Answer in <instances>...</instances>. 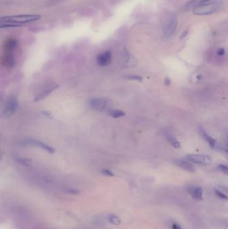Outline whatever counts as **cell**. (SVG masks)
Masks as SVG:
<instances>
[{
    "label": "cell",
    "mask_w": 228,
    "mask_h": 229,
    "mask_svg": "<svg viewBox=\"0 0 228 229\" xmlns=\"http://www.w3.org/2000/svg\"><path fill=\"white\" fill-rule=\"evenodd\" d=\"M220 2L219 1L207 2L197 6L194 7L193 13L198 16L209 15L216 12L219 9Z\"/></svg>",
    "instance_id": "obj_1"
},
{
    "label": "cell",
    "mask_w": 228,
    "mask_h": 229,
    "mask_svg": "<svg viewBox=\"0 0 228 229\" xmlns=\"http://www.w3.org/2000/svg\"><path fill=\"white\" fill-rule=\"evenodd\" d=\"M40 15H18L7 16L0 18V22L2 23H13L21 25L22 23H29L36 21L40 18Z\"/></svg>",
    "instance_id": "obj_2"
},
{
    "label": "cell",
    "mask_w": 228,
    "mask_h": 229,
    "mask_svg": "<svg viewBox=\"0 0 228 229\" xmlns=\"http://www.w3.org/2000/svg\"><path fill=\"white\" fill-rule=\"evenodd\" d=\"M177 26V20L175 16H171L164 23L163 33L165 38H170L175 32Z\"/></svg>",
    "instance_id": "obj_3"
},
{
    "label": "cell",
    "mask_w": 228,
    "mask_h": 229,
    "mask_svg": "<svg viewBox=\"0 0 228 229\" xmlns=\"http://www.w3.org/2000/svg\"><path fill=\"white\" fill-rule=\"evenodd\" d=\"M110 102L105 98H95L89 100V105L91 108L98 111H103L108 108Z\"/></svg>",
    "instance_id": "obj_4"
},
{
    "label": "cell",
    "mask_w": 228,
    "mask_h": 229,
    "mask_svg": "<svg viewBox=\"0 0 228 229\" xmlns=\"http://www.w3.org/2000/svg\"><path fill=\"white\" fill-rule=\"evenodd\" d=\"M18 100L15 97H10L6 103L4 114L6 117H10L14 113L18 107Z\"/></svg>",
    "instance_id": "obj_5"
},
{
    "label": "cell",
    "mask_w": 228,
    "mask_h": 229,
    "mask_svg": "<svg viewBox=\"0 0 228 229\" xmlns=\"http://www.w3.org/2000/svg\"><path fill=\"white\" fill-rule=\"evenodd\" d=\"M186 158L189 161L197 164L207 165L211 162L210 157L201 154H189L187 155Z\"/></svg>",
    "instance_id": "obj_6"
},
{
    "label": "cell",
    "mask_w": 228,
    "mask_h": 229,
    "mask_svg": "<svg viewBox=\"0 0 228 229\" xmlns=\"http://www.w3.org/2000/svg\"><path fill=\"white\" fill-rule=\"evenodd\" d=\"M23 142L24 143L25 145H30V146H34L39 147L40 148H42V149L44 150L45 151H48V152L50 153H55L54 148H53L52 147L50 146H48V145L43 143L40 141L34 140V139H26V141H23Z\"/></svg>",
    "instance_id": "obj_7"
},
{
    "label": "cell",
    "mask_w": 228,
    "mask_h": 229,
    "mask_svg": "<svg viewBox=\"0 0 228 229\" xmlns=\"http://www.w3.org/2000/svg\"><path fill=\"white\" fill-rule=\"evenodd\" d=\"M111 52L109 51L103 52L97 56V63H98V65L101 66H106L109 65L111 62Z\"/></svg>",
    "instance_id": "obj_8"
},
{
    "label": "cell",
    "mask_w": 228,
    "mask_h": 229,
    "mask_svg": "<svg viewBox=\"0 0 228 229\" xmlns=\"http://www.w3.org/2000/svg\"><path fill=\"white\" fill-rule=\"evenodd\" d=\"M173 164H175L176 166H177L178 167L182 168V169L183 170H185L187 171H189V172H195V168L193 164L187 162V161H185L184 160H175L173 161Z\"/></svg>",
    "instance_id": "obj_9"
},
{
    "label": "cell",
    "mask_w": 228,
    "mask_h": 229,
    "mask_svg": "<svg viewBox=\"0 0 228 229\" xmlns=\"http://www.w3.org/2000/svg\"><path fill=\"white\" fill-rule=\"evenodd\" d=\"M187 192H188L190 194H192L193 198L195 200L199 201L202 200L203 190L202 188L189 186L187 188Z\"/></svg>",
    "instance_id": "obj_10"
},
{
    "label": "cell",
    "mask_w": 228,
    "mask_h": 229,
    "mask_svg": "<svg viewBox=\"0 0 228 229\" xmlns=\"http://www.w3.org/2000/svg\"><path fill=\"white\" fill-rule=\"evenodd\" d=\"M2 62L3 65L8 67V68H13V67H14L16 62L13 53H5V56L3 58Z\"/></svg>",
    "instance_id": "obj_11"
},
{
    "label": "cell",
    "mask_w": 228,
    "mask_h": 229,
    "mask_svg": "<svg viewBox=\"0 0 228 229\" xmlns=\"http://www.w3.org/2000/svg\"><path fill=\"white\" fill-rule=\"evenodd\" d=\"M199 132L200 133L201 136H202L204 139H205L207 141V143H209V146L212 147V148H215L217 146V143H216V141L213 139V137H210L208 134H207V133L206 131V130L203 129V127H199Z\"/></svg>",
    "instance_id": "obj_12"
},
{
    "label": "cell",
    "mask_w": 228,
    "mask_h": 229,
    "mask_svg": "<svg viewBox=\"0 0 228 229\" xmlns=\"http://www.w3.org/2000/svg\"><path fill=\"white\" fill-rule=\"evenodd\" d=\"M18 45V40H16V39L11 38V39L8 40L6 41L5 46H4L5 52L13 53V51L17 48Z\"/></svg>",
    "instance_id": "obj_13"
},
{
    "label": "cell",
    "mask_w": 228,
    "mask_h": 229,
    "mask_svg": "<svg viewBox=\"0 0 228 229\" xmlns=\"http://www.w3.org/2000/svg\"><path fill=\"white\" fill-rule=\"evenodd\" d=\"M58 87V85L52 86L51 87H49V88L46 89L44 91H43L42 93H40L39 95L37 96L35 98V100L36 101H39V100L44 99L45 97H48L50 93H51L52 91H54L55 89H56Z\"/></svg>",
    "instance_id": "obj_14"
},
{
    "label": "cell",
    "mask_w": 228,
    "mask_h": 229,
    "mask_svg": "<svg viewBox=\"0 0 228 229\" xmlns=\"http://www.w3.org/2000/svg\"><path fill=\"white\" fill-rule=\"evenodd\" d=\"M13 159L16 161V162L21 165H23V166H29L30 165L32 164L31 160H30L29 159H27V158L23 157H20L18 156H14L13 157Z\"/></svg>",
    "instance_id": "obj_15"
},
{
    "label": "cell",
    "mask_w": 228,
    "mask_h": 229,
    "mask_svg": "<svg viewBox=\"0 0 228 229\" xmlns=\"http://www.w3.org/2000/svg\"><path fill=\"white\" fill-rule=\"evenodd\" d=\"M109 114L113 118H119L125 115V113L121 110H109Z\"/></svg>",
    "instance_id": "obj_16"
},
{
    "label": "cell",
    "mask_w": 228,
    "mask_h": 229,
    "mask_svg": "<svg viewBox=\"0 0 228 229\" xmlns=\"http://www.w3.org/2000/svg\"><path fill=\"white\" fill-rule=\"evenodd\" d=\"M108 219L110 223L114 225H119L121 223V220H120V218L115 214H109Z\"/></svg>",
    "instance_id": "obj_17"
},
{
    "label": "cell",
    "mask_w": 228,
    "mask_h": 229,
    "mask_svg": "<svg viewBox=\"0 0 228 229\" xmlns=\"http://www.w3.org/2000/svg\"><path fill=\"white\" fill-rule=\"evenodd\" d=\"M46 30V27L43 26H33L29 28V30L32 33H38L45 31Z\"/></svg>",
    "instance_id": "obj_18"
},
{
    "label": "cell",
    "mask_w": 228,
    "mask_h": 229,
    "mask_svg": "<svg viewBox=\"0 0 228 229\" xmlns=\"http://www.w3.org/2000/svg\"><path fill=\"white\" fill-rule=\"evenodd\" d=\"M167 139H168V141L171 143V144L174 147L179 148L181 147L180 143L176 139V138H175L174 137L169 136H168V137H167Z\"/></svg>",
    "instance_id": "obj_19"
},
{
    "label": "cell",
    "mask_w": 228,
    "mask_h": 229,
    "mask_svg": "<svg viewBox=\"0 0 228 229\" xmlns=\"http://www.w3.org/2000/svg\"><path fill=\"white\" fill-rule=\"evenodd\" d=\"M211 1V0H194V1L190 3V5L191 6H197L199 5H201L202 4V3H206L207 2H209Z\"/></svg>",
    "instance_id": "obj_20"
},
{
    "label": "cell",
    "mask_w": 228,
    "mask_h": 229,
    "mask_svg": "<svg viewBox=\"0 0 228 229\" xmlns=\"http://www.w3.org/2000/svg\"><path fill=\"white\" fill-rule=\"evenodd\" d=\"M122 57H123V62L126 63V62H129L130 55H129V52H127L126 50H125V51L123 52V56Z\"/></svg>",
    "instance_id": "obj_21"
},
{
    "label": "cell",
    "mask_w": 228,
    "mask_h": 229,
    "mask_svg": "<svg viewBox=\"0 0 228 229\" xmlns=\"http://www.w3.org/2000/svg\"><path fill=\"white\" fill-rule=\"evenodd\" d=\"M217 169L219 171H222V172H223L225 174H227V172H228V167H227V166H225V165H222V164L219 165V166H217Z\"/></svg>",
    "instance_id": "obj_22"
},
{
    "label": "cell",
    "mask_w": 228,
    "mask_h": 229,
    "mask_svg": "<svg viewBox=\"0 0 228 229\" xmlns=\"http://www.w3.org/2000/svg\"><path fill=\"white\" fill-rule=\"evenodd\" d=\"M215 192H216V194L217 196H218L219 198H221V199L227 200V196H226V195L225 194H223V192H220L219 190H215Z\"/></svg>",
    "instance_id": "obj_23"
},
{
    "label": "cell",
    "mask_w": 228,
    "mask_h": 229,
    "mask_svg": "<svg viewBox=\"0 0 228 229\" xmlns=\"http://www.w3.org/2000/svg\"><path fill=\"white\" fill-rule=\"evenodd\" d=\"M102 173L104 175H105V176H114V174L112 172V171H110L109 170H107V169L102 170Z\"/></svg>",
    "instance_id": "obj_24"
},
{
    "label": "cell",
    "mask_w": 228,
    "mask_h": 229,
    "mask_svg": "<svg viewBox=\"0 0 228 229\" xmlns=\"http://www.w3.org/2000/svg\"><path fill=\"white\" fill-rule=\"evenodd\" d=\"M33 38H33V36L28 37V38H27V39H26V44L30 45V44H33V42L35 41V40H33Z\"/></svg>",
    "instance_id": "obj_25"
},
{
    "label": "cell",
    "mask_w": 228,
    "mask_h": 229,
    "mask_svg": "<svg viewBox=\"0 0 228 229\" xmlns=\"http://www.w3.org/2000/svg\"><path fill=\"white\" fill-rule=\"evenodd\" d=\"M128 79H131V80H138V81H141L142 80V77L140 76H136V75H133V76H128Z\"/></svg>",
    "instance_id": "obj_26"
},
{
    "label": "cell",
    "mask_w": 228,
    "mask_h": 229,
    "mask_svg": "<svg viewBox=\"0 0 228 229\" xmlns=\"http://www.w3.org/2000/svg\"><path fill=\"white\" fill-rule=\"evenodd\" d=\"M42 113L43 114H44V115L46 117L49 118V119H52V118H53L52 114L51 113H50V112H49V111H42Z\"/></svg>",
    "instance_id": "obj_27"
},
{
    "label": "cell",
    "mask_w": 228,
    "mask_h": 229,
    "mask_svg": "<svg viewBox=\"0 0 228 229\" xmlns=\"http://www.w3.org/2000/svg\"><path fill=\"white\" fill-rule=\"evenodd\" d=\"M217 55L219 56H223L224 55H225V50H224L223 48H220L218 50V51H217Z\"/></svg>",
    "instance_id": "obj_28"
},
{
    "label": "cell",
    "mask_w": 228,
    "mask_h": 229,
    "mask_svg": "<svg viewBox=\"0 0 228 229\" xmlns=\"http://www.w3.org/2000/svg\"><path fill=\"white\" fill-rule=\"evenodd\" d=\"M68 192L70 194H78L80 193V192L76 189H69Z\"/></svg>",
    "instance_id": "obj_29"
},
{
    "label": "cell",
    "mask_w": 228,
    "mask_h": 229,
    "mask_svg": "<svg viewBox=\"0 0 228 229\" xmlns=\"http://www.w3.org/2000/svg\"><path fill=\"white\" fill-rule=\"evenodd\" d=\"M173 229H181V228L179 225L176 223L173 224Z\"/></svg>",
    "instance_id": "obj_30"
},
{
    "label": "cell",
    "mask_w": 228,
    "mask_h": 229,
    "mask_svg": "<svg viewBox=\"0 0 228 229\" xmlns=\"http://www.w3.org/2000/svg\"><path fill=\"white\" fill-rule=\"evenodd\" d=\"M165 83L167 85H170V83H171V80L169 78H166L165 79Z\"/></svg>",
    "instance_id": "obj_31"
},
{
    "label": "cell",
    "mask_w": 228,
    "mask_h": 229,
    "mask_svg": "<svg viewBox=\"0 0 228 229\" xmlns=\"http://www.w3.org/2000/svg\"><path fill=\"white\" fill-rule=\"evenodd\" d=\"M2 151H1V148H0V160H2Z\"/></svg>",
    "instance_id": "obj_32"
},
{
    "label": "cell",
    "mask_w": 228,
    "mask_h": 229,
    "mask_svg": "<svg viewBox=\"0 0 228 229\" xmlns=\"http://www.w3.org/2000/svg\"><path fill=\"white\" fill-rule=\"evenodd\" d=\"M52 1L56 2H62V1H64V0H52Z\"/></svg>",
    "instance_id": "obj_33"
}]
</instances>
